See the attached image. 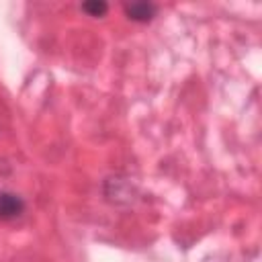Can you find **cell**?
<instances>
[{
  "instance_id": "cell-3",
  "label": "cell",
  "mask_w": 262,
  "mask_h": 262,
  "mask_svg": "<svg viewBox=\"0 0 262 262\" xmlns=\"http://www.w3.org/2000/svg\"><path fill=\"white\" fill-rule=\"evenodd\" d=\"M82 10L88 16H104L106 10H108V4L102 2V0H88V2L82 4Z\"/></svg>"
},
{
  "instance_id": "cell-2",
  "label": "cell",
  "mask_w": 262,
  "mask_h": 262,
  "mask_svg": "<svg viewBox=\"0 0 262 262\" xmlns=\"http://www.w3.org/2000/svg\"><path fill=\"white\" fill-rule=\"evenodd\" d=\"M158 12V6L151 4V2H131V4H125V14L135 20V23H147L156 16Z\"/></svg>"
},
{
  "instance_id": "cell-1",
  "label": "cell",
  "mask_w": 262,
  "mask_h": 262,
  "mask_svg": "<svg viewBox=\"0 0 262 262\" xmlns=\"http://www.w3.org/2000/svg\"><path fill=\"white\" fill-rule=\"evenodd\" d=\"M23 211H25V201L18 194L0 190V221H10L18 217Z\"/></svg>"
}]
</instances>
